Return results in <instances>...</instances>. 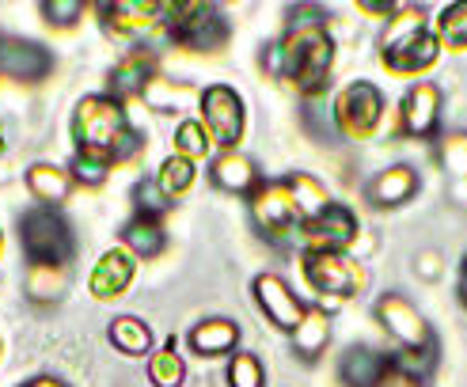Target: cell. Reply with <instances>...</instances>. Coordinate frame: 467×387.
Masks as SVG:
<instances>
[{"mask_svg": "<svg viewBox=\"0 0 467 387\" xmlns=\"http://www.w3.org/2000/svg\"><path fill=\"white\" fill-rule=\"evenodd\" d=\"M73 141L80 156H99V159H130L141 148V133H137L126 118L119 99L110 96H88L73 110Z\"/></svg>", "mask_w": 467, "mask_h": 387, "instance_id": "obj_1", "label": "cell"}, {"mask_svg": "<svg viewBox=\"0 0 467 387\" xmlns=\"http://www.w3.org/2000/svg\"><path fill=\"white\" fill-rule=\"evenodd\" d=\"M437 35L426 27V15L422 8H407L388 23V35L380 42V57L391 73H422L437 61Z\"/></svg>", "mask_w": 467, "mask_h": 387, "instance_id": "obj_2", "label": "cell"}, {"mask_svg": "<svg viewBox=\"0 0 467 387\" xmlns=\"http://www.w3.org/2000/svg\"><path fill=\"white\" fill-rule=\"evenodd\" d=\"M19 239H23V250H27L31 266H65L77 247L68 220L57 209H50V205H35L31 213H23Z\"/></svg>", "mask_w": 467, "mask_h": 387, "instance_id": "obj_3", "label": "cell"}, {"mask_svg": "<svg viewBox=\"0 0 467 387\" xmlns=\"http://www.w3.org/2000/svg\"><path fill=\"white\" fill-rule=\"evenodd\" d=\"M171 19V38L194 54H213L228 42V19L217 5H168Z\"/></svg>", "mask_w": 467, "mask_h": 387, "instance_id": "obj_4", "label": "cell"}, {"mask_svg": "<svg viewBox=\"0 0 467 387\" xmlns=\"http://www.w3.org/2000/svg\"><path fill=\"white\" fill-rule=\"evenodd\" d=\"M380 114H384V96H380V87L368 80L349 84L335 99V126H338V133L354 137V141L372 137V129L380 126Z\"/></svg>", "mask_w": 467, "mask_h": 387, "instance_id": "obj_5", "label": "cell"}, {"mask_svg": "<svg viewBox=\"0 0 467 387\" xmlns=\"http://www.w3.org/2000/svg\"><path fill=\"white\" fill-rule=\"evenodd\" d=\"M305 278L316 292L331 296H354L365 285V273L354 259H346L342 250H308L305 255Z\"/></svg>", "mask_w": 467, "mask_h": 387, "instance_id": "obj_6", "label": "cell"}, {"mask_svg": "<svg viewBox=\"0 0 467 387\" xmlns=\"http://www.w3.org/2000/svg\"><path fill=\"white\" fill-rule=\"evenodd\" d=\"M198 103H202V122L209 137L224 148H236V141L244 137V99L228 84H213L202 91Z\"/></svg>", "mask_w": 467, "mask_h": 387, "instance_id": "obj_7", "label": "cell"}, {"mask_svg": "<svg viewBox=\"0 0 467 387\" xmlns=\"http://www.w3.org/2000/svg\"><path fill=\"white\" fill-rule=\"evenodd\" d=\"M377 319L380 327L388 331V338H395L403 350H433V334H430V323L422 319L407 296L400 292H388L377 300Z\"/></svg>", "mask_w": 467, "mask_h": 387, "instance_id": "obj_8", "label": "cell"}, {"mask_svg": "<svg viewBox=\"0 0 467 387\" xmlns=\"http://www.w3.org/2000/svg\"><path fill=\"white\" fill-rule=\"evenodd\" d=\"M251 220L270 239H282V236L293 232V228L300 224V213H296L293 194H289L285 182H266V187H254V194H251Z\"/></svg>", "mask_w": 467, "mask_h": 387, "instance_id": "obj_9", "label": "cell"}, {"mask_svg": "<svg viewBox=\"0 0 467 387\" xmlns=\"http://www.w3.org/2000/svg\"><path fill=\"white\" fill-rule=\"evenodd\" d=\"M54 73V54L31 38H12L0 35V76L12 80H42Z\"/></svg>", "mask_w": 467, "mask_h": 387, "instance_id": "obj_10", "label": "cell"}, {"mask_svg": "<svg viewBox=\"0 0 467 387\" xmlns=\"http://www.w3.org/2000/svg\"><path fill=\"white\" fill-rule=\"evenodd\" d=\"M251 289H254V300H259L263 315L270 319L277 331H289L293 334L300 327V319H305V304L296 300V292L282 278H277V273H259Z\"/></svg>", "mask_w": 467, "mask_h": 387, "instance_id": "obj_11", "label": "cell"}, {"mask_svg": "<svg viewBox=\"0 0 467 387\" xmlns=\"http://www.w3.org/2000/svg\"><path fill=\"white\" fill-rule=\"evenodd\" d=\"M300 236L308 239V250H346L358 239V217L346 205H331V209L300 224Z\"/></svg>", "mask_w": 467, "mask_h": 387, "instance_id": "obj_12", "label": "cell"}, {"mask_svg": "<svg viewBox=\"0 0 467 387\" xmlns=\"http://www.w3.org/2000/svg\"><path fill=\"white\" fill-rule=\"evenodd\" d=\"M400 118H403V133L418 137V141H422V137H433L441 126V87L430 80L414 84L403 96Z\"/></svg>", "mask_w": 467, "mask_h": 387, "instance_id": "obj_13", "label": "cell"}, {"mask_svg": "<svg viewBox=\"0 0 467 387\" xmlns=\"http://www.w3.org/2000/svg\"><path fill=\"white\" fill-rule=\"evenodd\" d=\"M338 380L346 387H384L391 380V357L372 346H349L338 361Z\"/></svg>", "mask_w": 467, "mask_h": 387, "instance_id": "obj_14", "label": "cell"}, {"mask_svg": "<svg viewBox=\"0 0 467 387\" xmlns=\"http://www.w3.org/2000/svg\"><path fill=\"white\" fill-rule=\"evenodd\" d=\"M133 270H137V262L126 247L107 250V255L96 262V270H91V281H88L91 296H96V300H114V296H122L133 281Z\"/></svg>", "mask_w": 467, "mask_h": 387, "instance_id": "obj_15", "label": "cell"}, {"mask_svg": "<svg viewBox=\"0 0 467 387\" xmlns=\"http://www.w3.org/2000/svg\"><path fill=\"white\" fill-rule=\"evenodd\" d=\"M156 80V61L149 50H133L130 57H122L110 73V99H133V96H145L149 84Z\"/></svg>", "mask_w": 467, "mask_h": 387, "instance_id": "obj_16", "label": "cell"}, {"mask_svg": "<svg viewBox=\"0 0 467 387\" xmlns=\"http://www.w3.org/2000/svg\"><path fill=\"white\" fill-rule=\"evenodd\" d=\"M209 178H213V187H221L224 194H251L259 187V168H254L251 156L224 148L213 164H209Z\"/></svg>", "mask_w": 467, "mask_h": 387, "instance_id": "obj_17", "label": "cell"}, {"mask_svg": "<svg viewBox=\"0 0 467 387\" xmlns=\"http://www.w3.org/2000/svg\"><path fill=\"white\" fill-rule=\"evenodd\" d=\"M414 194H418V171L407 164H395L368 182V201L377 209H395V205L410 201Z\"/></svg>", "mask_w": 467, "mask_h": 387, "instance_id": "obj_18", "label": "cell"}, {"mask_svg": "<svg viewBox=\"0 0 467 387\" xmlns=\"http://www.w3.org/2000/svg\"><path fill=\"white\" fill-rule=\"evenodd\" d=\"M163 5H145V0H114V5H99L103 27L114 35H141L149 31Z\"/></svg>", "mask_w": 467, "mask_h": 387, "instance_id": "obj_19", "label": "cell"}, {"mask_svg": "<svg viewBox=\"0 0 467 387\" xmlns=\"http://www.w3.org/2000/svg\"><path fill=\"white\" fill-rule=\"evenodd\" d=\"M240 341V327L232 319H205L191 331V350L202 353V357H224L236 350Z\"/></svg>", "mask_w": 467, "mask_h": 387, "instance_id": "obj_20", "label": "cell"}, {"mask_svg": "<svg viewBox=\"0 0 467 387\" xmlns=\"http://www.w3.org/2000/svg\"><path fill=\"white\" fill-rule=\"evenodd\" d=\"M327 338H331V315H327V308H305V319L293 331V350L305 361H316L327 350Z\"/></svg>", "mask_w": 467, "mask_h": 387, "instance_id": "obj_21", "label": "cell"}, {"mask_svg": "<svg viewBox=\"0 0 467 387\" xmlns=\"http://www.w3.org/2000/svg\"><path fill=\"white\" fill-rule=\"evenodd\" d=\"M285 187H289V194H293V205H296V213H300V224L312 220V217H319L323 209H331V205H335L323 182L312 178V175H305V171L289 175Z\"/></svg>", "mask_w": 467, "mask_h": 387, "instance_id": "obj_22", "label": "cell"}, {"mask_svg": "<svg viewBox=\"0 0 467 387\" xmlns=\"http://www.w3.org/2000/svg\"><path fill=\"white\" fill-rule=\"evenodd\" d=\"M107 338L114 341V350L126 353V357H145L152 350V331L145 319H137V315H119L110 323Z\"/></svg>", "mask_w": 467, "mask_h": 387, "instance_id": "obj_23", "label": "cell"}, {"mask_svg": "<svg viewBox=\"0 0 467 387\" xmlns=\"http://www.w3.org/2000/svg\"><path fill=\"white\" fill-rule=\"evenodd\" d=\"M27 190H31L42 205H50V209H54V205L65 201L68 190H73V175L61 171V168H54V164H35V168L27 171Z\"/></svg>", "mask_w": 467, "mask_h": 387, "instance_id": "obj_24", "label": "cell"}, {"mask_svg": "<svg viewBox=\"0 0 467 387\" xmlns=\"http://www.w3.org/2000/svg\"><path fill=\"white\" fill-rule=\"evenodd\" d=\"M122 243H126V250H130L133 259H156L168 239H163V228H160L156 220L133 217V220H126V228H122Z\"/></svg>", "mask_w": 467, "mask_h": 387, "instance_id": "obj_25", "label": "cell"}, {"mask_svg": "<svg viewBox=\"0 0 467 387\" xmlns=\"http://www.w3.org/2000/svg\"><path fill=\"white\" fill-rule=\"evenodd\" d=\"M194 178H198V171H194V159H186V156H168L160 164V175H156V182H160V190L168 194V198H179V194H186L194 187Z\"/></svg>", "mask_w": 467, "mask_h": 387, "instance_id": "obj_26", "label": "cell"}, {"mask_svg": "<svg viewBox=\"0 0 467 387\" xmlns=\"http://www.w3.org/2000/svg\"><path fill=\"white\" fill-rule=\"evenodd\" d=\"M149 376L156 387H182V357H179V346H175V338L171 341H163V350L152 353V364H149Z\"/></svg>", "mask_w": 467, "mask_h": 387, "instance_id": "obj_27", "label": "cell"}, {"mask_svg": "<svg viewBox=\"0 0 467 387\" xmlns=\"http://www.w3.org/2000/svg\"><path fill=\"white\" fill-rule=\"evenodd\" d=\"M437 42H445L449 50H467V0H456V5H449L441 12Z\"/></svg>", "mask_w": 467, "mask_h": 387, "instance_id": "obj_28", "label": "cell"}, {"mask_svg": "<svg viewBox=\"0 0 467 387\" xmlns=\"http://www.w3.org/2000/svg\"><path fill=\"white\" fill-rule=\"evenodd\" d=\"M27 292L31 300H57L65 292V266H31Z\"/></svg>", "mask_w": 467, "mask_h": 387, "instance_id": "obj_29", "label": "cell"}, {"mask_svg": "<svg viewBox=\"0 0 467 387\" xmlns=\"http://www.w3.org/2000/svg\"><path fill=\"white\" fill-rule=\"evenodd\" d=\"M228 387H266V369L254 353H236L228 361Z\"/></svg>", "mask_w": 467, "mask_h": 387, "instance_id": "obj_30", "label": "cell"}, {"mask_svg": "<svg viewBox=\"0 0 467 387\" xmlns=\"http://www.w3.org/2000/svg\"><path fill=\"white\" fill-rule=\"evenodd\" d=\"M133 205H137V217L156 220L160 213H168L171 198L160 190V182H156V178H141V182L133 187Z\"/></svg>", "mask_w": 467, "mask_h": 387, "instance_id": "obj_31", "label": "cell"}, {"mask_svg": "<svg viewBox=\"0 0 467 387\" xmlns=\"http://www.w3.org/2000/svg\"><path fill=\"white\" fill-rule=\"evenodd\" d=\"M209 137H205V129L198 126V122H182L179 129H175V152L179 156H186V159H202L205 152H209Z\"/></svg>", "mask_w": 467, "mask_h": 387, "instance_id": "obj_32", "label": "cell"}, {"mask_svg": "<svg viewBox=\"0 0 467 387\" xmlns=\"http://www.w3.org/2000/svg\"><path fill=\"white\" fill-rule=\"evenodd\" d=\"M305 126H308V133L316 137V141H335V137H338L335 110L319 107L316 99H308V107H305Z\"/></svg>", "mask_w": 467, "mask_h": 387, "instance_id": "obj_33", "label": "cell"}, {"mask_svg": "<svg viewBox=\"0 0 467 387\" xmlns=\"http://www.w3.org/2000/svg\"><path fill=\"white\" fill-rule=\"evenodd\" d=\"M110 171V159H99V156H73V168H68V175H73V182H84V187H99V182L107 178Z\"/></svg>", "mask_w": 467, "mask_h": 387, "instance_id": "obj_34", "label": "cell"}, {"mask_svg": "<svg viewBox=\"0 0 467 387\" xmlns=\"http://www.w3.org/2000/svg\"><path fill=\"white\" fill-rule=\"evenodd\" d=\"M42 15L50 27H73L84 15V5L80 0H42Z\"/></svg>", "mask_w": 467, "mask_h": 387, "instance_id": "obj_35", "label": "cell"}, {"mask_svg": "<svg viewBox=\"0 0 467 387\" xmlns=\"http://www.w3.org/2000/svg\"><path fill=\"white\" fill-rule=\"evenodd\" d=\"M460 159H467V137H452V141L445 145V164H449L452 171H463Z\"/></svg>", "mask_w": 467, "mask_h": 387, "instance_id": "obj_36", "label": "cell"}, {"mask_svg": "<svg viewBox=\"0 0 467 387\" xmlns=\"http://www.w3.org/2000/svg\"><path fill=\"white\" fill-rule=\"evenodd\" d=\"M361 12H372V15H391L395 8H391V5H368V0H365V5H361Z\"/></svg>", "mask_w": 467, "mask_h": 387, "instance_id": "obj_37", "label": "cell"}, {"mask_svg": "<svg viewBox=\"0 0 467 387\" xmlns=\"http://www.w3.org/2000/svg\"><path fill=\"white\" fill-rule=\"evenodd\" d=\"M460 300H463V308H467V259H463V266H460Z\"/></svg>", "mask_w": 467, "mask_h": 387, "instance_id": "obj_38", "label": "cell"}, {"mask_svg": "<svg viewBox=\"0 0 467 387\" xmlns=\"http://www.w3.org/2000/svg\"><path fill=\"white\" fill-rule=\"evenodd\" d=\"M31 387H68V383H61V380H54V376H38Z\"/></svg>", "mask_w": 467, "mask_h": 387, "instance_id": "obj_39", "label": "cell"}, {"mask_svg": "<svg viewBox=\"0 0 467 387\" xmlns=\"http://www.w3.org/2000/svg\"><path fill=\"white\" fill-rule=\"evenodd\" d=\"M0 255H5V236H0Z\"/></svg>", "mask_w": 467, "mask_h": 387, "instance_id": "obj_40", "label": "cell"}]
</instances>
